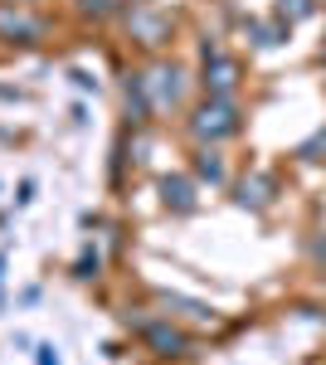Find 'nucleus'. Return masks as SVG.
I'll use <instances>...</instances> for the list:
<instances>
[{
	"label": "nucleus",
	"mask_w": 326,
	"mask_h": 365,
	"mask_svg": "<svg viewBox=\"0 0 326 365\" xmlns=\"http://www.w3.org/2000/svg\"><path fill=\"white\" fill-rule=\"evenodd\" d=\"M234 205H239V210H268L272 205V180L263 175V170L244 175V180L234 185Z\"/></svg>",
	"instance_id": "1a4fd4ad"
},
{
	"label": "nucleus",
	"mask_w": 326,
	"mask_h": 365,
	"mask_svg": "<svg viewBox=\"0 0 326 365\" xmlns=\"http://www.w3.org/2000/svg\"><path fill=\"white\" fill-rule=\"evenodd\" d=\"M287 34H292V25H287V20H277V25L248 20V39H253L258 49H277V44H287Z\"/></svg>",
	"instance_id": "9b49d317"
},
{
	"label": "nucleus",
	"mask_w": 326,
	"mask_h": 365,
	"mask_svg": "<svg viewBox=\"0 0 326 365\" xmlns=\"http://www.w3.org/2000/svg\"><path fill=\"white\" fill-rule=\"evenodd\" d=\"M141 341L156 351V356H165V361H175V356H185L190 351V336L170 322V317H156V322H141Z\"/></svg>",
	"instance_id": "423d86ee"
},
{
	"label": "nucleus",
	"mask_w": 326,
	"mask_h": 365,
	"mask_svg": "<svg viewBox=\"0 0 326 365\" xmlns=\"http://www.w3.org/2000/svg\"><path fill=\"white\" fill-rule=\"evenodd\" d=\"M15 5H39V0H15Z\"/></svg>",
	"instance_id": "6ab92c4d"
},
{
	"label": "nucleus",
	"mask_w": 326,
	"mask_h": 365,
	"mask_svg": "<svg viewBox=\"0 0 326 365\" xmlns=\"http://www.w3.org/2000/svg\"><path fill=\"white\" fill-rule=\"evenodd\" d=\"M0 39H5V44H44V39H49V20L34 15L29 5L5 0V5H0Z\"/></svg>",
	"instance_id": "7ed1b4c3"
},
{
	"label": "nucleus",
	"mask_w": 326,
	"mask_h": 365,
	"mask_svg": "<svg viewBox=\"0 0 326 365\" xmlns=\"http://www.w3.org/2000/svg\"><path fill=\"white\" fill-rule=\"evenodd\" d=\"M39 365H58V356H54V346H39Z\"/></svg>",
	"instance_id": "f3484780"
},
{
	"label": "nucleus",
	"mask_w": 326,
	"mask_h": 365,
	"mask_svg": "<svg viewBox=\"0 0 326 365\" xmlns=\"http://www.w3.org/2000/svg\"><path fill=\"white\" fill-rule=\"evenodd\" d=\"M146 88H151V113H175L190 93V73L180 63H156L146 73Z\"/></svg>",
	"instance_id": "20e7f679"
},
{
	"label": "nucleus",
	"mask_w": 326,
	"mask_h": 365,
	"mask_svg": "<svg viewBox=\"0 0 326 365\" xmlns=\"http://www.w3.org/2000/svg\"><path fill=\"white\" fill-rule=\"evenodd\" d=\"M317 15V0H277V20L297 25V20H312Z\"/></svg>",
	"instance_id": "4468645a"
},
{
	"label": "nucleus",
	"mask_w": 326,
	"mask_h": 365,
	"mask_svg": "<svg viewBox=\"0 0 326 365\" xmlns=\"http://www.w3.org/2000/svg\"><path fill=\"white\" fill-rule=\"evenodd\" d=\"M195 185H200L195 175H161L156 190H161V205L170 215H190L195 205H200V200H195Z\"/></svg>",
	"instance_id": "0eeeda50"
},
{
	"label": "nucleus",
	"mask_w": 326,
	"mask_h": 365,
	"mask_svg": "<svg viewBox=\"0 0 326 365\" xmlns=\"http://www.w3.org/2000/svg\"><path fill=\"white\" fill-rule=\"evenodd\" d=\"M200 58H205V68H200L205 98H234V88H239V58L224 54L215 39H205V44H200Z\"/></svg>",
	"instance_id": "f03ea898"
},
{
	"label": "nucleus",
	"mask_w": 326,
	"mask_h": 365,
	"mask_svg": "<svg viewBox=\"0 0 326 365\" xmlns=\"http://www.w3.org/2000/svg\"><path fill=\"white\" fill-rule=\"evenodd\" d=\"M132 0H73V10H78L83 20H112V15H122Z\"/></svg>",
	"instance_id": "ddd939ff"
},
{
	"label": "nucleus",
	"mask_w": 326,
	"mask_h": 365,
	"mask_svg": "<svg viewBox=\"0 0 326 365\" xmlns=\"http://www.w3.org/2000/svg\"><path fill=\"white\" fill-rule=\"evenodd\" d=\"M297 156H302V161H326V127H317L312 137L302 141V146H297Z\"/></svg>",
	"instance_id": "2eb2a0df"
},
{
	"label": "nucleus",
	"mask_w": 326,
	"mask_h": 365,
	"mask_svg": "<svg viewBox=\"0 0 326 365\" xmlns=\"http://www.w3.org/2000/svg\"><path fill=\"white\" fill-rule=\"evenodd\" d=\"M312 253H317V258L326 263V239H317V244H312Z\"/></svg>",
	"instance_id": "a211bd4d"
},
{
	"label": "nucleus",
	"mask_w": 326,
	"mask_h": 365,
	"mask_svg": "<svg viewBox=\"0 0 326 365\" xmlns=\"http://www.w3.org/2000/svg\"><path fill=\"white\" fill-rule=\"evenodd\" d=\"M322 63H326V39H322Z\"/></svg>",
	"instance_id": "aec40b11"
},
{
	"label": "nucleus",
	"mask_w": 326,
	"mask_h": 365,
	"mask_svg": "<svg viewBox=\"0 0 326 365\" xmlns=\"http://www.w3.org/2000/svg\"><path fill=\"white\" fill-rule=\"evenodd\" d=\"M239 127H244V117H239V103H234V98H205L190 113L195 146H219V141L239 137Z\"/></svg>",
	"instance_id": "f257e3e1"
},
{
	"label": "nucleus",
	"mask_w": 326,
	"mask_h": 365,
	"mask_svg": "<svg viewBox=\"0 0 326 365\" xmlns=\"http://www.w3.org/2000/svg\"><path fill=\"white\" fill-rule=\"evenodd\" d=\"M190 175H195V180H210V185H224V180H229V170H224V156H219V146H195V156H190Z\"/></svg>",
	"instance_id": "9d476101"
},
{
	"label": "nucleus",
	"mask_w": 326,
	"mask_h": 365,
	"mask_svg": "<svg viewBox=\"0 0 326 365\" xmlns=\"http://www.w3.org/2000/svg\"><path fill=\"white\" fill-rule=\"evenodd\" d=\"M161 307L175 312V317H195V322H210L215 312L205 307V302H195V297H180V292H161Z\"/></svg>",
	"instance_id": "f8f14e48"
},
{
	"label": "nucleus",
	"mask_w": 326,
	"mask_h": 365,
	"mask_svg": "<svg viewBox=\"0 0 326 365\" xmlns=\"http://www.w3.org/2000/svg\"><path fill=\"white\" fill-rule=\"evenodd\" d=\"M98 268H103V258H98V249H88V253L78 258V263H73V278L88 282V278H98Z\"/></svg>",
	"instance_id": "dca6fc26"
},
{
	"label": "nucleus",
	"mask_w": 326,
	"mask_h": 365,
	"mask_svg": "<svg viewBox=\"0 0 326 365\" xmlns=\"http://www.w3.org/2000/svg\"><path fill=\"white\" fill-rule=\"evenodd\" d=\"M122 103H127V122L141 127L151 117V88H146V73H127L122 78Z\"/></svg>",
	"instance_id": "6e6552de"
},
{
	"label": "nucleus",
	"mask_w": 326,
	"mask_h": 365,
	"mask_svg": "<svg viewBox=\"0 0 326 365\" xmlns=\"http://www.w3.org/2000/svg\"><path fill=\"white\" fill-rule=\"evenodd\" d=\"M122 15H127V29H132V39L141 49H161L165 39H170V20H165L156 5H146V0H132Z\"/></svg>",
	"instance_id": "39448f33"
}]
</instances>
